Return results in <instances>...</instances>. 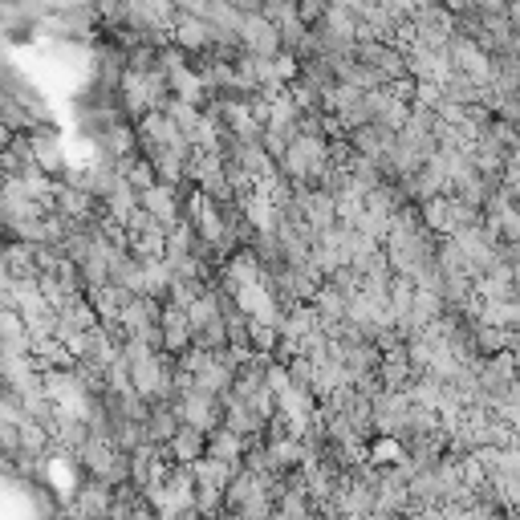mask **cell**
<instances>
[{
	"mask_svg": "<svg viewBox=\"0 0 520 520\" xmlns=\"http://www.w3.org/2000/svg\"><path fill=\"white\" fill-rule=\"evenodd\" d=\"M297 204H301V220L317 236L338 228V200H334V191H325V187H297Z\"/></svg>",
	"mask_w": 520,
	"mask_h": 520,
	"instance_id": "1",
	"label": "cell"
},
{
	"mask_svg": "<svg viewBox=\"0 0 520 520\" xmlns=\"http://www.w3.org/2000/svg\"><path fill=\"white\" fill-rule=\"evenodd\" d=\"M191 346H195V330H191L187 309H179V305L167 301V309H163V350L175 354V358H183Z\"/></svg>",
	"mask_w": 520,
	"mask_h": 520,
	"instance_id": "2",
	"label": "cell"
},
{
	"mask_svg": "<svg viewBox=\"0 0 520 520\" xmlns=\"http://www.w3.org/2000/svg\"><path fill=\"white\" fill-rule=\"evenodd\" d=\"M244 455H248V439H240L236 431L220 427L216 435H208V455H204V460H216V464H228V468H244Z\"/></svg>",
	"mask_w": 520,
	"mask_h": 520,
	"instance_id": "3",
	"label": "cell"
},
{
	"mask_svg": "<svg viewBox=\"0 0 520 520\" xmlns=\"http://www.w3.org/2000/svg\"><path fill=\"white\" fill-rule=\"evenodd\" d=\"M183 431V419H179V407L167 403V407H151V419H147V443L151 447H171L175 435Z\"/></svg>",
	"mask_w": 520,
	"mask_h": 520,
	"instance_id": "4",
	"label": "cell"
},
{
	"mask_svg": "<svg viewBox=\"0 0 520 520\" xmlns=\"http://www.w3.org/2000/svg\"><path fill=\"white\" fill-rule=\"evenodd\" d=\"M167 451H171V460H175L179 468H195V464H200L204 455H208V435L195 431V427H183Z\"/></svg>",
	"mask_w": 520,
	"mask_h": 520,
	"instance_id": "5",
	"label": "cell"
}]
</instances>
